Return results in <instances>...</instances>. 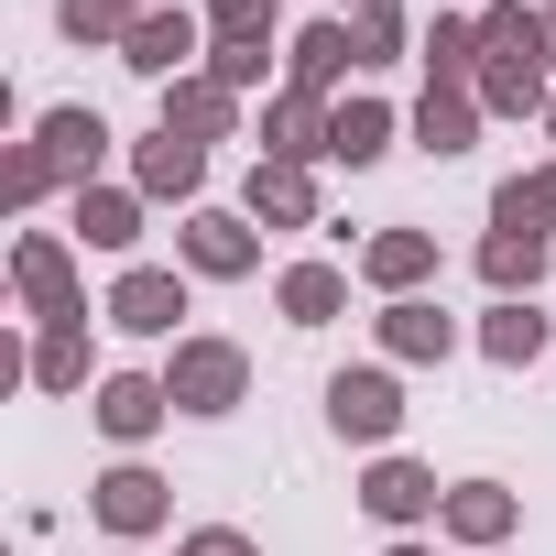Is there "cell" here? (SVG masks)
Listing matches in <instances>:
<instances>
[{"instance_id":"32","label":"cell","mask_w":556,"mask_h":556,"mask_svg":"<svg viewBox=\"0 0 556 556\" xmlns=\"http://www.w3.org/2000/svg\"><path fill=\"white\" fill-rule=\"evenodd\" d=\"M45 197H55L45 142H12V153H0V207H45Z\"/></svg>"},{"instance_id":"27","label":"cell","mask_w":556,"mask_h":556,"mask_svg":"<svg viewBox=\"0 0 556 556\" xmlns=\"http://www.w3.org/2000/svg\"><path fill=\"white\" fill-rule=\"evenodd\" d=\"M491 229H545V240H556V153L491 186Z\"/></svg>"},{"instance_id":"5","label":"cell","mask_w":556,"mask_h":556,"mask_svg":"<svg viewBox=\"0 0 556 556\" xmlns=\"http://www.w3.org/2000/svg\"><path fill=\"white\" fill-rule=\"evenodd\" d=\"M88 513H99V534H110V545H142V534H164V523H175V480H164V469H142V458H121V469H99V480H88Z\"/></svg>"},{"instance_id":"40","label":"cell","mask_w":556,"mask_h":556,"mask_svg":"<svg viewBox=\"0 0 556 556\" xmlns=\"http://www.w3.org/2000/svg\"><path fill=\"white\" fill-rule=\"evenodd\" d=\"M545 142H556V110H545Z\"/></svg>"},{"instance_id":"16","label":"cell","mask_w":556,"mask_h":556,"mask_svg":"<svg viewBox=\"0 0 556 556\" xmlns=\"http://www.w3.org/2000/svg\"><path fill=\"white\" fill-rule=\"evenodd\" d=\"M361 285L393 306V295H426L437 285V229H371L361 240Z\"/></svg>"},{"instance_id":"28","label":"cell","mask_w":556,"mask_h":556,"mask_svg":"<svg viewBox=\"0 0 556 556\" xmlns=\"http://www.w3.org/2000/svg\"><path fill=\"white\" fill-rule=\"evenodd\" d=\"M34 393H88V317L34 328Z\"/></svg>"},{"instance_id":"41","label":"cell","mask_w":556,"mask_h":556,"mask_svg":"<svg viewBox=\"0 0 556 556\" xmlns=\"http://www.w3.org/2000/svg\"><path fill=\"white\" fill-rule=\"evenodd\" d=\"M142 12H164V0H142Z\"/></svg>"},{"instance_id":"17","label":"cell","mask_w":556,"mask_h":556,"mask_svg":"<svg viewBox=\"0 0 556 556\" xmlns=\"http://www.w3.org/2000/svg\"><path fill=\"white\" fill-rule=\"evenodd\" d=\"M285 66H295L285 88H317V99H339V77L361 66V34H350V12H317V23L285 45Z\"/></svg>"},{"instance_id":"8","label":"cell","mask_w":556,"mask_h":556,"mask_svg":"<svg viewBox=\"0 0 556 556\" xmlns=\"http://www.w3.org/2000/svg\"><path fill=\"white\" fill-rule=\"evenodd\" d=\"M121 66H131V77H153V88L197 77V66H207V12H186V0L142 12V23H131V45H121Z\"/></svg>"},{"instance_id":"26","label":"cell","mask_w":556,"mask_h":556,"mask_svg":"<svg viewBox=\"0 0 556 556\" xmlns=\"http://www.w3.org/2000/svg\"><path fill=\"white\" fill-rule=\"evenodd\" d=\"M404 131H415V142H426V153H437V164H458V153H469V142H480V99H469V88H426V99H415V121H404Z\"/></svg>"},{"instance_id":"34","label":"cell","mask_w":556,"mask_h":556,"mask_svg":"<svg viewBox=\"0 0 556 556\" xmlns=\"http://www.w3.org/2000/svg\"><path fill=\"white\" fill-rule=\"evenodd\" d=\"M175 556H262L240 523H197V534H175Z\"/></svg>"},{"instance_id":"13","label":"cell","mask_w":556,"mask_h":556,"mask_svg":"<svg viewBox=\"0 0 556 556\" xmlns=\"http://www.w3.org/2000/svg\"><path fill=\"white\" fill-rule=\"evenodd\" d=\"M34 142H45V164H55V186H110L99 164H110V121L99 110H77V99H55L45 121H34Z\"/></svg>"},{"instance_id":"29","label":"cell","mask_w":556,"mask_h":556,"mask_svg":"<svg viewBox=\"0 0 556 556\" xmlns=\"http://www.w3.org/2000/svg\"><path fill=\"white\" fill-rule=\"evenodd\" d=\"M131 23H142V0H55V34L66 45H131Z\"/></svg>"},{"instance_id":"20","label":"cell","mask_w":556,"mask_h":556,"mask_svg":"<svg viewBox=\"0 0 556 556\" xmlns=\"http://www.w3.org/2000/svg\"><path fill=\"white\" fill-rule=\"evenodd\" d=\"M164 131H186V142H240V88H218L207 66L175 77V88H164Z\"/></svg>"},{"instance_id":"14","label":"cell","mask_w":556,"mask_h":556,"mask_svg":"<svg viewBox=\"0 0 556 556\" xmlns=\"http://www.w3.org/2000/svg\"><path fill=\"white\" fill-rule=\"evenodd\" d=\"M513 523H523V502H513L502 480H447V513H437V534H447V545L502 556V545H513Z\"/></svg>"},{"instance_id":"31","label":"cell","mask_w":556,"mask_h":556,"mask_svg":"<svg viewBox=\"0 0 556 556\" xmlns=\"http://www.w3.org/2000/svg\"><path fill=\"white\" fill-rule=\"evenodd\" d=\"M262 66H273V34H207V77H218V88H240V99H251V88H262Z\"/></svg>"},{"instance_id":"36","label":"cell","mask_w":556,"mask_h":556,"mask_svg":"<svg viewBox=\"0 0 556 556\" xmlns=\"http://www.w3.org/2000/svg\"><path fill=\"white\" fill-rule=\"evenodd\" d=\"M534 12H545V66H556V0H534Z\"/></svg>"},{"instance_id":"11","label":"cell","mask_w":556,"mask_h":556,"mask_svg":"<svg viewBox=\"0 0 556 556\" xmlns=\"http://www.w3.org/2000/svg\"><path fill=\"white\" fill-rule=\"evenodd\" d=\"M131 186L153 207H207V142H186V131L153 121V142H131Z\"/></svg>"},{"instance_id":"33","label":"cell","mask_w":556,"mask_h":556,"mask_svg":"<svg viewBox=\"0 0 556 556\" xmlns=\"http://www.w3.org/2000/svg\"><path fill=\"white\" fill-rule=\"evenodd\" d=\"M285 0H207V34H273Z\"/></svg>"},{"instance_id":"18","label":"cell","mask_w":556,"mask_h":556,"mask_svg":"<svg viewBox=\"0 0 556 556\" xmlns=\"http://www.w3.org/2000/svg\"><path fill=\"white\" fill-rule=\"evenodd\" d=\"M469 99H480V121H545L556 110V77H545V55H491Z\"/></svg>"},{"instance_id":"37","label":"cell","mask_w":556,"mask_h":556,"mask_svg":"<svg viewBox=\"0 0 556 556\" xmlns=\"http://www.w3.org/2000/svg\"><path fill=\"white\" fill-rule=\"evenodd\" d=\"M328 12H371V0H328Z\"/></svg>"},{"instance_id":"21","label":"cell","mask_w":556,"mask_h":556,"mask_svg":"<svg viewBox=\"0 0 556 556\" xmlns=\"http://www.w3.org/2000/svg\"><path fill=\"white\" fill-rule=\"evenodd\" d=\"M556 350V328L534 317V295H491V317H480V361H502V371H534Z\"/></svg>"},{"instance_id":"1","label":"cell","mask_w":556,"mask_h":556,"mask_svg":"<svg viewBox=\"0 0 556 556\" xmlns=\"http://www.w3.org/2000/svg\"><path fill=\"white\" fill-rule=\"evenodd\" d=\"M164 393H175V415H240L251 404V350L218 339V328H186L164 350Z\"/></svg>"},{"instance_id":"38","label":"cell","mask_w":556,"mask_h":556,"mask_svg":"<svg viewBox=\"0 0 556 556\" xmlns=\"http://www.w3.org/2000/svg\"><path fill=\"white\" fill-rule=\"evenodd\" d=\"M437 12H480V0H437Z\"/></svg>"},{"instance_id":"24","label":"cell","mask_w":556,"mask_h":556,"mask_svg":"<svg viewBox=\"0 0 556 556\" xmlns=\"http://www.w3.org/2000/svg\"><path fill=\"white\" fill-rule=\"evenodd\" d=\"M142 207H153V197H142L131 175H121V186H77V240H88V251H131V240H142Z\"/></svg>"},{"instance_id":"7","label":"cell","mask_w":556,"mask_h":556,"mask_svg":"<svg viewBox=\"0 0 556 556\" xmlns=\"http://www.w3.org/2000/svg\"><path fill=\"white\" fill-rule=\"evenodd\" d=\"M186 285H197L186 262H131L121 285H110V306H99V317H110L121 339H186V328H175V317H186Z\"/></svg>"},{"instance_id":"39","label":"cell","mask_w":556,"mask_h":556,"mask_svg":"<svg viewBox=\"0 0 556 556\" xmlns=\"http://www.w3.org/2000/svg\"><path fill=\"white\" fill-rule=\"evenodd\" d=\"M110 556H142V545H110Z\"/></svg>"},{"instance_id":"12","label":"cell","mask_w":556,"mask_h":556,"mask_svg":"<svg viewBox=\"0 0 556 556\" xmlns=\"http://www.w3.org/2000/svg\"><path fill=\"white\" fill-rule=\"evenodd\" d=\"M240 218H251V229H317V164H273V153H251Z\"/></svg>"},{"instance_id":"6","label":"cell","mask_w":556,"mask_h":556,"mask_svg":"<svg viewBox=\"0 0 556 556\" xmlns=\"http://www.w3.org/2000/svg\"><path fill=\"white\" fill-rule=\"evenodd\" d=\"M175 262L197 273V285H251V273H262V229H251L240 207H186Z\"/></svg>"},{"instance_id":"10","label":"cell","mask_w":556,"mask_h":556,"mask_svg":"<svg viewBox=\"0 0 556 556\" xmlns=\"http://www.w3.org/2000/svg\"><path fill=\"white\" fill-rule=\"evenodd\" d=\"M88 415H99V437L131 458V447H153V437H164L175 393H164V371H99V404H88Z\"/></svg>"},{"instance_id":"4","label":"cell","mask_w":556,"mask_h":556,"mask_svg":"<svg viewBox=\"0 0 556 556\" xmlns=\"http://www.w3.org/2000/svg\"><path fill=\"white\" fill-rule=\"evenodd\" d=\"M361 513H371L382 534H426V523L447 513V480H437L426 458H404V447H382V458L361 469Z\"/></svg>"},{"instance_id":"19","label":"cell","mask_w":556,"mask_h":556,"mask_svg":"<svg viewBox=\"0 0 556 556\" xmlns=\"http://www.w3.org/2000/svg\"><path fill=\"white\" fill-rule=\"evenodd\" d=\"M273 306H285V328H339L350 317V273L339 262H285L273 273Z\"/></svg>"},{"instance_id":"30","label":"cell","mask_w":556,"mask_h":556,"mask_svg":"<svg viewBox=\"0 0 556 556\" xmlns=\"http://www.w3.org/2000/svg\"><path fill=\"white\" fill-rule=\"evenodd\" d=\"M350 34H361V66H404V55H415V12H404V0L350 12Z\"/></svg>"},{"instance_id":"35","label":"cell","mask_w":556,"mask_h":556,"mask_svg":"<svg viewBox=\"0 0 556 556\" xmlns=\"http://www.w3.org/2000/svg\"><path fill=\"white\" fill-rule=\"evenodd\" d=\"M382 556H437V545H426V534H393V545H382Z\"/></svg>"},{"instance_id":"2","label":"cell","mask_w":556,"mask_h":556,"mask_svg":"<svg viewBox=\"0 0 556 556\" xmlns=\"http://www.w3.org/2000/svg\"><path fill=\"white\" fill-rule=\"evenodd\" d=\"M12 306H23L34 328H55V317H88L77 240H55V229H23V240H12Z\"/></svg>"},{"instance_id":"25","label":"cell","mask_w":556,"mask_h":556,"mask_svg":"<svg viewBox=\"0 0 556 556\" xmlns=\"http://www.w3.org/2000/svg\"><path fill=\"white\" fill-rule=\"evenodd\" d=\"M545 262H556L545 229H491V240H480V285H491V295H534Z\"/></svg>"},{"instance_id":"3","label":"cell","mask_w":556,"mask_h":556,"mask_svg":"<svg viewBox=\"0 0 556 556\" xmlns=\"http://www.w3.org/2000/svg\"><path fill=\"white\" fill-rule=\"evenodd\" d=\"M328 426H339V447L382 458V447L404 437V382H393V361H361V371H339V382H328Z\"/></svg>"},{"instance_id":"15","label":"cell","mask_w":556,"mask_h":556,"mask_svg":"<svg viewBox=\"0 0 556 556\" xmlns=\"http://www.w3.org/2000/svg\"><path fill=\"white\" fill-rule=\"evenodd\" d=\"M328 110L339 99H317V88H273L262 99V153L273 164H328Z\"/></svg>"},{"instance_id":"23","label":"cell","mask_w":556,"mask_h":556,"mask_svg":"<svg viewBox=\"0 0 556 556\" xmlns=\"http://www.w3.org/2000/svg\"><path fill=\"white\" fill-rule=\"evenodd\" d=\"M393 131H404V121H393L382 99H339V110H328V164H350V175H371V164L393 153Z\"/></svg>"},{"instance_id":"22","label":"cell","mask_w":556,"mask_h":556,"mask_svg":"<svg viewBox=\"0 0 556 556\" xmlns=\"http://www.w3.org/2000/svg\"><path fill=\"white\" fill-rule=\"evenodd\" d=\"M415 66H426V88H480V12H437Z\"/></svg>"},{"instance_id":"9","label":"cell","mask_w":556,"mask_h":556,"mask_svg":"<svg viewBox=\"0 0 556 556\" xmlns=\"http://www.w3.org/2000/svg\"><path fill=\"white\" fill-rule=\"evenodd\" d=\"M371 328H382V361H393V371H447V361H458V317H447L437 295H393Z\"/></svg>"}]
</instances>
